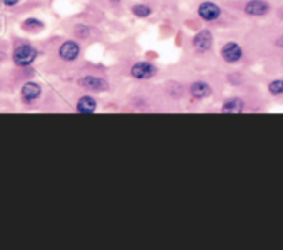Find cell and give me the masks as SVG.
Listing matches in <instances>:
<instances>
[{
    "label": "cell",
    "mask_w": 283,
    "mask_h": 250,
    "mask_svg": "<svg viewBox=\"0 0 283 250\" xmlns=\"http://www.w3.org/2000/svg\"><path fill=\"white\" fill-rule=\"evenodd\" d=\"M130 74L138 80H145V78H152L157 74V67L150 62H138L132 67Z\"/></svg>",
    "instance_id": "277c9868"
},
{
    "label": "cell",
    "mask_w": 283,
    "mask_h": 250,
    "mask_svg": "<svg viewBox=\"0 0 283 250\" xmlns=\"http://www.w3.org/2000/svg\"><path fill=\"white\" fill-rule=\"evenodd\" d=\"M243 107H245V104L241 98H230V100H226L223 104L222 112L223 113H241Z\"/></svg>",
    "instance_id": "7c38bea8"
},
{
    "label": "cell",
    "mask_w": 283,
    "mask_h": 250,
    "mask_svg": "<svg viewBox=\"0 0 283 250\" xmlns=\"http://www.w3.org/2000/svg\"><path fill=\"white\" fill-rule=\"evenodd\" d=\"M59 55H60V59L65 60V62H74V60H77V57L80 55V45L74 40L63 42L59 48Z\"/></svg>",
    "instance_id": "7a4b0ae2"
},
{
    "label": "cell",
    "mask_w": 283,
    "mask_h": 250,
    "mask_svg": "<svg viewBox=\"0 0 283 250\" xmlns=\"http://www.w3.org/2000/svg\"><path fill=\"white\" fill-rule=\"evenodd\" d=\"M44 24L40 20H37V18H27V20L24 22V29L27 30H35V29H42Z\"/></svg>",
    "instance_id": "9a60e30c"
},
{
    "label": "cell",
    "mask_w": 283,
    "mask_h": 250,
    "mask_svg": "<svg viewBox=\"0 0 283 250\" xmlns=\"http://www.w3.org/2000/svg\"><path fill=\"white\" fill-rule=\"evenodd\" d=\"M112 2H115V3H117V2H120V0H112Z\"/></svg>",
    "instance_id": "ac0fdd59"
},
{
    "label": "cell",
    "mask_w": 283,
    "mask_h": 250,
    "mask_svg": "<svg viewBox=\"0 0 283 250\" xmlns=\"http://www.w3.org/2000/svg\"><path fill=\"white\" fill-rule=\"evenodd\" d=\"M132 12L137 15V17H149L152 14V9L149 5H134L132 7Z\"/></svg>",
    "instance_id": "4fadbf2b"
},
{
    "label": "cell",
    "mask_w": 283,
    "mask_h": 250,
    "mask_svg": "<svg viewBox=\"0 0 283 250\" xmlns=\"http://www.w3.org/2000/svg\"><path fill=\"white\" fill-rule=\"evenodd\" d=\"M190 94L195 98H205L212 94V89H210V85L205 82H195L190 85Z\"/></svg>",
    "instance_id": "8fae6325"
},
{
    "label": "cell",
    "mask_w": 283,
    "mask_h": 250,
    "mask_svg": "<svg viewBox=\"0 0 283 250\" xmlns=\"http://www.w3.org/2000/svg\"><path fill=\"white\" fill-rule=\"evenodd\" d=\"M18 2H20V0H2V3L7 7H14V5H17Z\"/></svg>",
    "instance_id": "e0dca14e"
},
{
    "label": "cell",
    "mask_w": 283,
    "mask_h": 250,
    "mask_svg": "<svg viewBox=\"0 0 283 250\" xmlns=\"http://www.w3.org/2000/svg\"><path fill=\"white\" fill-rule=\"evenodd\" d=\"M20 95H22V100H24L25 104H32V102L39 100V97L42 95V87L35 82H27L24 87H22Z\"/></svg>",
    "instance_id": "8992f818"
},
{
    "label": "cell",
    "mask_w": 283,
    "mask_h": 250,
    "mask_svg": "<svg viewBox=\"0 0 283 250\" xmlns=\"http://www.w3.org/2000/svg\"><path fill=\"white\" fill-rule=\"evenodd\" d=\"M220 14H222L220 7L213 2H203L202 5L198 7V15L207 22L217 20V18L220 17Z\"/></svg>",
    "instance_id": "52a82bcc"
},
{
    "label": "cell",
    "mask_w": 283,
    "mask_h": 250,
    "mask_svg": "<svg viewBox=\"0 0 283 250\" xmlns=\"http://www.w3.org/2000/svg\"><path fill=\"white\" fill-rule=\"evenodd\" d=\"M212 42H213V37L212 33L209 32V30H202V32H198L197 35L194 37V47L197 52H209L210 47H212Z\"/></svg>",
    "instance_id": "ba28073f"
},
{
    "label": "cell",
    "mask_w": 283,
    "mask_h": 250,
    "mask_svg": "<svg viewBox=\"0 0 283 250\" xmlns=\"http://www.w3.org/2000/svg\"><path fill=\"white\" fill-rule=\"evenodd\" d=\"M268 90L273 95H282L283 94V80H273L268 85Z\"/></svg>",
    "instance_id": "5bb4252c"
},
{
    "label": "cell",
    "mask_w": 283,
    "mask_h": 250,
    "mask_svg": "<svg viewBox=\"0 0 283 250\" xmlns=\"http://www.w3.org/2000/svg\"><path fill=\"white\" fill-rule=\"evenodd\" d=\"M97 110V100L90 95L82 97L77 102V112L78 113H93Z\"/></svg>",
    "instance_id": "30bf717a"
},
{
    "label": "cell",
    "mask_w": 283,
    "mask_h": 250,
    "mask_svg": "<svg viewBox=\"0 0 283 250\" xmlns=\"http://www.w3.org/2000/svg\"><path fill=\"white\" fill-rule=\"evenodd\" d=\"M270 12V5L263 0H250V2L245 5V14L248 15H265Z\"/></svg>",
    "instance_id": "9c48e42d"
},
{
    "label": "cell",
    "mask_w": 283,
    "mask_h": 250,
    "mask_svg": "<svg viewBox=\"0 0 283 250\" xmlns=\"http://www.w3.org/2000/svg\"><path fill=\"white\" fill-rule=\"evenodd\" d=\"M75 30H77L78 35H80V37H87V35H89V32H90L89 29H87V27H82V25H78V27L75 29Z\"/></svg>",
    "instance_id": "2e32d148"
},
{
    "label": "cell",
    "mask_w": 283,
    "mask_h": 250,
    "mask_svg": "<svg viewBox=\"0 0 283 250\" xmlns=\"http://www.w3.org/2000/svg\"><path fill=\"white\" fill-rule=\"evenodd\" d=\"M37 55H39V52H37L35 47H32L30 44H22L14 50L12 60L15 65L18 67H29L35 62Z\"/></svg>",
    "instance_id": "6da1fadb"
},
{
    "label": "cell",
    "mask_w": 283,
    "mask_h": 250,
    "mask_svg": "<svg viewBox=\"0 0 283 250\" xmlns=\"http://www.w3.org/2000/svg\"><path fill=\"white\" fill-rule=\"evenodd\" d=\"M78 85L82 89L87 90H93V92H104V90L108 89V82L104 80L100 77H95V75H87V77H82L78 80Z\"/></svg>",
    "instance_id": "3957f363"
},
{
    "label": "cell",
    "mask_w": 283,
    "mask_h": 250,
    "mask_svg": "<svg viewBox=\"0 0 283 250\" xmlns=\"http://www.w3.org/2000/svg\"><path fill=\"white\" fill-rule=\"evenodd\" d=\"M222 57H223L225 62L228 63H235L243 57V50L237 42H228L222 47Z\"/></svg>",
    "instance_id": "5b68a950"
}]
</instances>
